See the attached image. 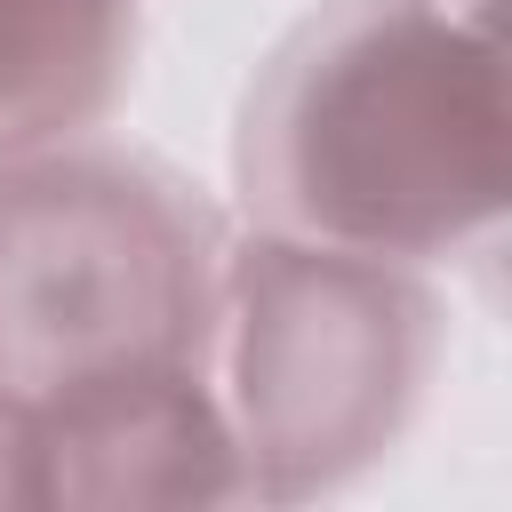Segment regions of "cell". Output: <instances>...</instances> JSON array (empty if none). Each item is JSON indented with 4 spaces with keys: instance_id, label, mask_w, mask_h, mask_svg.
Returning <instances> with one entry per match:
<instances>
[{
    "instance_id": "3957f363",
    "label": "cell",
    "mask_w": 512,
    "mask_h": 512,
    "mask_svg": "<svg viewBox=\"0 0 512 512\" xmlns=\"http://www.w3.org/2000/svg\"><path fill=\"white\" fill-rule=\"evenodd\" d=\"M448 304L424 264H384L232 216L208 328V392L248 504H312L368 480L432 400Z\"/></svg>"
},
{
    "instance_id": "7a4b0ae2",
    "label": "cell",
    "mask_w": 512,
    "mask_h": 512,
    "mask_svg": "<svg viewBox=\"0 0 512 512\" xmlns=\"http://www.w3.org/2000/svg\"><path fill=\"white\" fill-rule=\"evenodd\" d=\"M232 216L104 128L0 152V416L208 368Z\"/></svg>"
},
{
    "instance_id": "277c9868",
    "label": "cell",
    "mask_w": 512,
    "mask_h": 512,
    "mask_svg": "<svg viewBox=\"0 0 512 512\" xmlns=\"http://www.w3.org/2000/svg\"><path fill=\"white\" fill-rule=\"evenodd\" d=\"M248 504L232 424L192 376H144L0 416V512H184Z\"/></svg>"
},
{
    "instance_id": "6da1fadb",
    "label": "cell",
    "mask_w": 512,
    "mask_h": 512,
    "mask_svg": "<svg viewBox=\"0 0 512 512\" xmlns=\"http://www.w3.org/2000/svg\"><path fill=\"white\" fill-rule=\"evenodd\" d=\"M496 0H320L232 112V208L256 232L448 264L504 224Z\"/></svg>"
},
{
    "instance_id": "5b68a950",
    "label": "cell",
    "mask_w": 512,
    "mask_h": 512,
    "mask_svg": "<svg viewBox=\"0 0 512 512\" xmlns=\"http://www.w3.org/2000/svg\"><path fill=\"white\" fill-rule=\"evenodd\" d=\"M136 48V0H0V152L104 128L136 80Z\"/></svg>"
}]
</instances>
